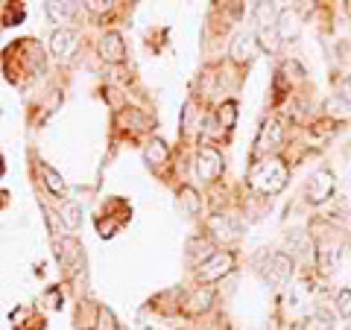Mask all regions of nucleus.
Returning <instances> with one entry per match:
<instances>
[{
	"label": "nucleus",
	"instance_id": "28",
	"mask_svg": "<svg viewBox=\"0 0 351 330\" xmlns=\"http://www.w3.org/2000/svg\"><path fill=\"white\" fill-rule=\"evenodd\" d=\"M339 97H343L346 105L351 108V76H346V79L339 82Z\"/></svg>",
	"mask_w": 351,
	"mask_h": 330
},
{
	"label": "nucleus",
	"instance_id": "1",
	"mask_svg": "<svg viewBox=\"0 0 351 330\" xmlns=\"http://www.w3.org/2000/svg\"><path fill=\"white\" fill-rule=\"evenodd\" d=\"M284 184H287V164H284L278 155L261 158L249 173V187L263 193V196H272V193L284 190Z\"/></svg>",
	"mask_w": 351,
	"mask_h": 330
},
{
	"label": "nucleus",
	"instance_id": "30",
	"mask_svg": "<svg viewBox=\"0 0 351 330\" xmlns=\"http://www.w3.org/2000/svg\"><path fill=\"white\" fill-rule=\"evenodd\" d=\"M346 330H351V322H346Z\"/></svg>",
	"mask_w": 351,
	"mask_h": 330
},
{
	"label": "nucleus",
	"instance_id": "3",
	"mask_svg": "<svg viewBox=\"0 0 351 330\" xmlns=\"http://www.w3.org/2000/svg\"><path fill=\"white\" fill-rule=\"evenodd\" d=\"M232 269H234V255L232 251H214L205 263H199V281H205V283L223 281Z\"/></svg>",
	"mask_w": 351,
	"mask_h": 330
},
{
	"label": "nucleus",
	"instance_id": "26",
	"mask_svg": "<svg viewBox=\"0 0 351 330\" xmlns=\"http://www.w3.org/2000/svg\"><path fill=\"white\" fill-rule=\"evenodd\" d=\"M337 307H339V316H343L346 322H351V290H343L337 295Z\"/></svg>",
	"mask_w": 351,
	"mask_h": 330
},
{
	"label": "nucleus",
	"instance_id": "18",
	"mask_svg": "<svg viewBox=\"0 0 351 330\" xmlns=\"http://www.w3.org/2000/svg\"><path fill=\"white\" fill-rule=\"evenodd\" d=\"M167 155H170V147L164 144V140L152 138L149 144H147V152H144V158H147V164H152V167H158V164H164V161H167Z\"/></svg>",
	"mask_w": 351,
	"mask_h": 330
},
{
	"label": "nucleus",
	"instance_id": "4",
	"mask_svg": "<svg viewBox=\"0 0 351 330\" xmlns=\"http://www.w3.org/2000/svg\"><path fill=\"white\" fill-rule=\"evenodd\" d=\"M76 47H80V36H76L73 29H68V27H59V29L50 36V53H53V59H56L59 64L71 62L73 53H76Z\"/></svg>",
	"mask_w": 351,
	"mask_h": 330
},
{
	"label": "nucleus",
	"instance_id": "21",
	"mask_svg": "<svg viewBox=\"0 0 351 330\" xmlns=\"http://www.w3.org/2000/svg\"><path fill=\"white\" fill-rule=\"evenodd\" d=\"M41 175H44V184H47V190H50L53 196H56V199H64V196H68V187H64L62 175H56V170L41 167Z\"/></svg>",
	"mask_w": 351,
	"mask_h": 330
},
{
	"label": "nucleus",
	"instance_id": "24",
	"mask_svg": "<svg viewBox=\"0 0 351 330\" xmlns=\"http://www.w3.org/2000/svg\"><path fill=\"white\" fill-rule=\"evenodd\" d=\"M97 330H120L112 310H106V307H103V310L97 313Z\"/></svg>",
	"mask_w": 351,
	"mask_h": 330
},
{
	"label": "nucleus",
	"instance_id": "7",
	"mask_svg": "<svg viewBox=\"0 0 351 330\" xmlns=\"http://www.w3.org/2000/svg\"><path fill=\"white\" fill-rule=\"evenodd\" d=\"M196 173H199L202 181H214L223 173V155L214 147H202L196 152Z\"/></svg>",
	"mask_w": 351,
	"mask_h": 330
},
{
	"label": "nucleus",
	"instance_id": "2",
	"mask_svg": "<svg viewBox=\"0 0 351 330\" xmlns=\"http://www.w3.org/2000/svg\"><path fill=\"white\" fill-rule=\"evenodd\" d=\"M304 193H307V202L311 205H325L337 193V175L331 170H316L311 179H307Z\"/></svg>",
	"mask_w": 351,
	"mask_h": 330
},
{
	"label": "nucleus",
	"instance_id": "27",
	"mask_svg": "<svg viewBox=\"0 0 351 330\" xmlns=\"http://www.w3.org/2000/svg\"><path fill=\"white\" fill-rule=\"evenodd\" d=\"M85 6L91 9V12H97V15H100V12H108V9H112L114 3H112V0H106V3H103V0H88Z\"/></svg>",
	"mask_w": 351,
	"mask_h": 330
},
{
	"label": "nucleus",
	"instance_id": "11",
	"mask_svg": "<svg viewBox=\"0 0 351 330\" xmlns=\"http://www.w3.org/2000/svg\"><path fill=\"white\" fill-rule=\"evenodd\" d=\"M281 140H284L281 120H267V123L261 126V135H258V155H267V152L278 149Z\"/></svg>",
	"mask_w": 351,
	"mask_h": 330
},
{
	"label": "nucleus",
	"instance_id": "16",
	"mask_svg": "<svg viewBox=\"0 0 351 330\" xmlns=\"http://www.w3.org/2000/svg\"><path fill=\"white\" fill-rule=\"evenodd\" d=\"M59 219H62V225L68 231H76L80 223H82V207L76 202H62L59 205Z\"/></svg>",
	"mask_w": 351,
	"mask_h": 330
},
{
	"label": "nucleus",
	"instance_id": "29",
	"mask_svg": "<svg viewBox=\"0 0 351 330\" xmlns=\"http://www.w3.org/2000/svg\"><path fill=\"white\" fill-rule=\"evenodd\" d=\"M346 15L351 18V0H348V3H346Z\"/></svg>",
	"mask_w": 351,
	"mask_h": 330
},
{
	"label": "nucleus",
	"instance_id": "15",
	"mask_svg": "<svg viewBox=\"0 0 351 330\" xmlns=\"http://www.w3.org/2000/svg\"><path fill=\"white\" fill-rule=\"evenodd\" d=\"M284 9L278 3H255V18H258V24L263 29H269V27H276L278 24V18H281Z\"/></svg>",
	"mask_w": 351,
	"mask_h": 330
},
{
	"label": "nucleus",
	"instance_id": "20",
	"mask_svg": "<svg viewBox=\"0 0 351 330\" xmlns=\"http://www.w3.org/2000/svg\"><path fill=\"white\" fill-rule=\"evenodd\" d=\"M120 126L123 129H132V131H141L149 126V117L144 112H138V108H129V112L120 114Z\"/></svg>",
	"mask_w": 351,
	"mask_h": 330
},
{
	"label": "nucleus",
	"instance_id": "6",
	"mask_svg": "<svg viewBox=\"0 0 351 330\" xmlns=\"http://www.w3.org/2000/svg\"><path fill=\"white\" fill-rule=\"evenodd\" d=\"M295 272V263L287 251H272L269 260H267V281H272L276 287H284Z\"/></svg>",
	"mask_w": 351,
	"mask_h": 330
},
{
	"label": "nucleus",
	"instance_id": "14",
	"mask_svg": "<svg viewBox=\"0 0 351 330\" xmlns=\"http://www.w3.org/2000/svg\"><path fill=\"white\" fill-rule=\"evenodd\" d=\"M276 32H278L281 41H295V38H299V32H302L299 12H293V9H284L281 18H278V24H276Z\"/></svg>",
	"mask_w": 351,
	"mask_h": 330
},
{
	"label": "nucleus",
	"instance_id": "22",
	"mask_svg": "<svg viewBox=\"0 0 351 330\" xmlns=\"http://www.w3.org/2000/svg\"><path fill=\"white\" fill-rule=\"evenodd\" d=\"M217 120H219V129H232L237 123V103L226 100L223 105L217 108Z\"/></svg>",
	"mask_w": 351,
	"mask_h": 330
},
{
	"label": "nucleus",
	"instance_id": "9",
	"mask_svg": "<svg viewBox=\"0 0 351 330\" xmlns=\"http://www.w3.org/2000/svg\"><path fill=\"white\" fill-rule=\"evenodd\" d=\"M287 255L293 257V263H313L316 260V243L304 231H295L287 237Z\"/></svg>",
	"mask_w": 351,
	"mask_h": 330
},
{
	"label": "nucleus",
	"instance_id": "12",
	"mask_svg": "<svg viewBox=\"0 0 351 330\" xmlns=\"http://www.w3.org/2000/svg\"><path fill=\"white\" fill-rule=\"evenodd\" d=\"M100 56L108 64H120L126 59V44H123V38H120V32H106V36L100 38Z\"/></svg>",
	"mask_w": 351,
	"mask_h": 330
},
{
	"label": "nucleus",
	"instance_id": "8",
	"mask_svg": "<svg viewBox=\"0 0 351 330\" xmlns=\"http://www.w3.org/2000/svg\"><path fill=\"white\" fill-rule=\"evenodd\" d=\"M228 53H232L234 62L246 64V62H252L261 53V41H258L255 32H237L234 41H232V47H228Z\"/></svg>",
	"mask_w": 351,
	"mask_h": 330
},
{
	"label": "nucleus",
	"instance_id": "5",
	"mask_svg": "<svg viewBox=\"0 0 351 330\" xmlns=\"http://www.w3.org/2000/svg\"><path fill=\"white\" fill-rule=\"evenodd\" d=\"M316 243V263H319V269L325 275H331L337 269L339 257H343V243L331 234V237H322V240H313Z\"/></svg>",
	"mask_w": 351,
	"mask_h": 330
},
{
	"label": "nucleus",
	"instance_id": "25",
	"mask_svg": "<svg viewBox=\"0 0 351 330\" xmlns=\"http://www.w3.org/2000/svg\"><path fill=\"white\" fill-rule=\"evenodd\" d=\"M281 73L287 76L290 82H299L302 76H304V68H302L299 62H284V64H281Z\"/></svg>",
	"mask_w": 351,
	"mask_h": 330
},
{
	"label": "nucleus",
	"instance_id": "10",
	"mask_svg": "<svg viewBox=\"0 0 351 330\" xmlns=\"http://www.w3.org/2000/svg\"><path fill=\"white\" fill-rule=\"evenodd\" d=\"M208 231H211V237L217 243H237L240 240V223L234 216H211V223H208Z\"/></svg>",
	"mask_w": 351,
	"mask_h": 330
},
{
	"label": "nucleus",
	"instance_id": "19",
	"mask_svg": "<svg viewBox=\"0 0 351 330\" xmlns=\"http://www.w3.org/2000/svg\"><path fill=\"white\" fill-rule=\"evenodd\" d=\"M304 330H334V316L328 310H313L304 318Z\"/></svg>",
	"mask_w": 351,
	"mask_h": 330
},
{
	"label": "nucleus",
	"instance_id": "23",
	"mask_svg": "<svg viewBox=\"0 0 351 330\" xmlns=\"http://www.w3.org/2000/svg\"><path fill=\"white\" fill-rule=\"evenodd\" d=\"M76 12V3H47V15L53 21H71Z\"/></svg>",
	"mask_w": 351,
	"mask_h": 330
},
{
	"label": "nucleus",
	"instance_id": "17",
	"mask_svg": "<svg viewBox=\"0 0 351 330\" xmlns=\"http://www.w3.org/2000/svg\"><path fill=\"white\" fill-rule=\"evenodd\" d=\"M179 205H182V211L188 216H199L202 199H199V193H196L193 187H182V190H179Z\"/></svg>",
	"mask_w": 351,
	"mask_h": 330
},
{
	"label": "nucleus",
	"instance_id": "13",
	"mask_svg": "<svg viewBox=\"0 0 351 330\" xmlns=\"http://www.w3.org/2000/svg\"><path fill=\"white\" fill-rule=\"evenodd\" d=\"M211 304H214V290L211 287H199V290H193L188 299H184L182 310L188 313V316H199V313L211 310Z\"/></svg>",
	"mask_w": 351,
	"mask_h": 330
}]
</instances>
